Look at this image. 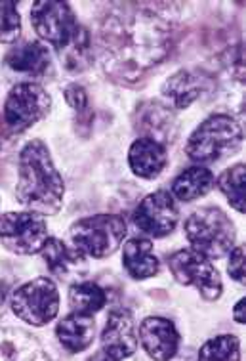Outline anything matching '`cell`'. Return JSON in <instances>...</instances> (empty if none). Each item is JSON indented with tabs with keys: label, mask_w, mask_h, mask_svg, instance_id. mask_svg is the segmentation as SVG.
<instances>
[{
	"label": "cell",
	"mask_w": 246,
	"mask_h": 361,
	"mask_svg": "<svg viewBox=\"0 0 246 361\" xmlns=\"http://www.w3.org/2000/svg\"><path fill=\"white\" fill-rule=\"evenodd\" d=\"M71 243L85 257H111L128 233L126 222L117 214H96L73 224Z\"/></svg>",
	"instance_id": "obj_6"
},
{
	"label": "cell",
	"mask_w": 246,
	"mask_h": 361,
	"mask_svg": "<svg viewBox=\"0 0 246 361\" xmlns=\"http://www.w3.org/2000/svg\"><path fill=\"white\" fill-rule=\"evenodd\" d=\"M199 361H240V341L233 335H221L204 342Z\"/></svg>",
	"instance_id": "obj_23"
},
{
	"label": "cell",
	"mask_w": 246,
	"mask_h": 361,
	"mask_svg": "<svg viewBox=\"0 0 246 361\" xmlns=\"http://www.w3.org/2000/svg\"><path fill=\"white\" fill-rule=\"evenodd\" d=\"M10 306L21 322L42 327L54 322L59 312L58 285L48 277H35L13 290Z\"/></svg>",
	"instance_id": "obj_7"
},
{
	"label": "cell",
	"mask_w": 246,
	"mask_h": 361,
	"mask_svg": "<svg viewBox=\"0 0 246 361\" xmlns=\"http://www.w3.org/2000/svg\"><path fill=\"white\" fill-rule=\"evenodd\" d=\"M143 121H145V130H147L145 138H151L162 144L168 140V134H174V118L168 113V109L153 105V113H145Z\"/></svg>",
	"instance_id": "obj_24"
},
{
	"label": "cell",
	"mask_w": 246,
	"mask_h": 361,
	"mask_svg": "<svg viewBox=\"0 0 246 361\" xmlns=\"http://www.w3.org/2000/svg\"><path fill=\"white\" fill-rule=\"evenodd\" d=\"M180 220V210L176 199L166 190L149 193L137 204L134 212V222L143 233L151 237H166L176 230Z\"/></svg>",
	"instance_id": "obj_11"
},
{
	"label": "cell",
	"mask_w": 246,
	"mask_h": 361,
	"mask_svg": "<svg viewBox=\"0 0 246 361\" xmlns=\"http://www.w3.org/2000/svg\"><path fill=\"white\" fill-rule=\"evenodd\" d=\"M128 163L132 172L145 180H153L164 171L168 163L166 147L151 138H137L128 152Z\"/></svg>",
	"instance_id": "obj_16"
},
{
	"label": "cell",
	"mask_w": 246,
	"mask_h": 361,
	"mask_svg": "<svg viewBox=\"0 0 246 361\" xmlns=\"http://www.w3.org/2000/svg\"><path fill=\"white\" fill-rule=\"evenodd\" d=\"M246 300L245 298H240L239 302L235 304L233 308V317L237 323H245L246 322Z\"/></svg>",
	"instance_id": "obj_28"
},
{
	"label": "cell",
	"mask_w": 246,
	"mask_h": 361,
	"mask_svg": "<svg viewBox=\"0 0 246 361\" xmlns=\"http://www.w3.org/2000/svg\"><path fill=\"white\" fill-rule=\"evenodd\" d=\"M29 16L37 35L59 56L69 50L86 31L85 27L78 25L77 16L67 2L40 0L32 4Z\"/></svg>",
	"instance_id": "obj_5"
},
{
	"label": "cell",
	"mask_w": 246,
	"mask_h": 361,
	"mask_svg": "<svg viewBox=\"0 0 246 361\" xmlns=\"http://www.w3.org/2000/svg\"><path fill=\"white\" fill-rule=\"evenodd\" d=\"M52 109V98L44 86L20 82L8 92L4 102V121L13 132H23L37 125Z\"/></svg>",
	"instance_id": "obj_10"
},
{
	"label": "cell",
	"mask_w": 246,
	"mask_h": 361,
	"mask_svg": "<svg viewBox=\"0 0 246 361\" xmlns=\"http://www.w3.org/2000/svg\"><path fill=\"white\" fill-rule=\"evenodd\" d=\"M214 188V174L204 166H189L172 184V197L180 199L183 203L207 195Z\"/></svg>",
	"instance_id": "obj_20"
},
{
	"label": "cell",
	"mask_w": 246,
	"mask_h": 361,
	"mask_svg": "<svg viewBox=\"0 0 246 361\" xmlns=\"http://www.w3.org/2000/svg\"><path fill=\"white\" fill-rule=\"evenodd\" d=\"M202 94V80L191 71H178L162 86V96L174 109H185Z\"/></svg>",
	"instance_id": "obj_19"
},
{
	"label": "cell",
	"mask_w": 246,
	"mask_h": 361,
	"mask_svg": "<svg viewBox=\"0 0 246 361\" xmlns=\"http://www.w3.org/2000/svg\"><path fill=\"white\" fill-rule=\"evenodd\" d=\"M105 304L107 295L97 283L77 281L69 289V308L73 310V314L92 315L104 308Z\"/></svg>",
	"instance_id": "obj_21"
},
{
	"label": "cell",
	"mask_w": 246,
	"mask_h": 361,
	"mask_svg": "<svg viewBox=\"0 0 246 361\" xmlns=\"http://www.w3.org/2000/svg\"><path fill=\"white\" fill-rule=\"evenodd\" d=\"M65 99H67V104L71 105L73 109H77V111H85L86 107H88V94L85 92V88L78 85H69L65 88Z\"/></svg>",
	"instance_id": "obj_27"
},
{
	"label": "cell",
	"mask_w": 246,
	"mask_h": 361,
	"mask_svg": "<svg viewBox=\"0 0 246 361\" xmlns=\"http://www.w3.org/2000/svg\"><path fill=\"white\" fill-rule=\"evenodd\" d=\"M227 268H229V276H231V279H235V281L240 283V285H245V247H237V249L231 250Z\"/></svg>",
	"instance_id": "obj_26"
},
{
	"label": "cell",
	"mask_w": 246,
	"mask_h": 361,
	"mask_svg": "<svg viewBox=\"0 0 246 361\" xmlns=\"http://www.w3.org/2000/svg\"><path fill=\"white\" fill-rule=\"evenodd\" d=\"M140 344L153 361H172L180 348V333L166 317H145L140 325Z\"/></svg>",
	"instance_id": "obj_13"
},
{
	"label": "cell",
	"mask_w": 246,
	"mask_h": 361,
	"mask_svg": "<svg viewBox=\"0 0 246 361\" xmlns=\"http://www.w3.org/2000/svg\"><path fill=\"white\" fill-rule=\"evenodd\" d=\"M123 264L126 274L134 279H149L159 271V258L153 243L145 237H134L124 243Z\"/></svg>",
	"instance_id": "obj_18"
},
{
	"label": "cell",
	"mask_w": 246,
	"mask_h": 361,
	"mask_svg": "<svg viewBox=\"0 0 246 361\" xmlns=\"http://www.w3.org/2000/svg\"><path fill=\"white\" fill-rule=\"evenodd\" d=\"M245 132L229 115H212L191 134L185 153L197 163H218L233 157L242 145Z\"/></svg>",
	"instance_id": "obj_3"
},
{
	"label": "cell",
	"mask_w": 246,
	"mask_h": 361,
	"mask_svg": "<svg viewBox=\"0 0 246 361\" xmlns=\"http://www.w3.org/2000/svg\"><path fill=\"white\" fill-rule=\"evenodd\" d=\"M168 268L180 285L197 287L204 300H218L223 290L220 271L210 258L195 249H182L170 255Z\"/></svg>",
	"instance_id": "obj_8"
},
{
	"label": "cell",
	"mask_w": 246,
	"mask_h": 361,
	"mask_svg": "<svg viewBox=\"0 0 246 361\" xmlns=\"http://www.w3.org/2000/svg\"><path fill=\"white\" fill-rule=\"evenodd\" d=\"M102 352L111 360L123 361L137 350V331L134 315L126 308L113 310L107 315V322L102 331Z\"/></svg>",
	"instance_id": "obj_12"
},
{
	"label": "cell",
	"mask_w": 246,
	"mask_h": 361,
	"mask_svg": "<svg viewBox=\"0 0 246 361\" xmlns=\"http://www.w3.org/2000/svg\"><path fill=\"white\" fill-rule=\"evenodd\" d=\"M6 63L16 73H23L31 77H44L52 66V56L44 42L25 40L21 44H16V48L8 52Z\"/></svg>",
	"instance_id": "obj_15"
},
{
	"label": "cell",
	"mask_w": 246,
	"mask_h": 361,
	"mask_svg": "<svg viewBox=\"0 0 246 361\" xmlns=\"http://www.w3.org/2000/svg\"><path fill=\"white\" fill-rule=\"evenodd\" d=\"M40 252L54 276L61 281H69L71 285L85 276L88 269L85 255L75 247L63 243L58 237H48V241Z\"/></svg>",
	"instance_id": "obj_14"
},
{
	"label": "cell",
	"mask_w": 246,
	"mask_h": 361,
	"mask_svg": "<svg viewBox=\"0 0 246 361\" xmlns=\"http://www.w3.org/2000/svg\"><path fill=\"white\" fill-rule=\"evenodd\" d=\"M123 10L105 18L99 37L104 67L124 80H134L164 59L170 23L153 10Z\"/></svg>",
	"instance_id": "obj_1"
},
{
	"label": "cell",
	"mask_w": 246,
	"mask_h": 361,
	"mask_svg": "<svg viewBox=\"0 0 246 361\" xmlns=\"http://www.w3.org/2000/svg\"><path fill=\"white\" fill-rule=\"evenodd\" d=\"M65 184L44 142L31 140L21 149L16 197L40 216L58 214L63 204Z\"/></svg>",
	"instance_id": "obj_2"
},
{
	"label": "cell",
	"mask_w": 246,
	"mask_h": 361,
	"mask_svg": "<svg viewBox=\"0 0 246 361\" xmlns=\"http://www.w3.org/2000/svg\"><path fill=\"white\" fill-rule=\"evenodd\" d=\"M185 237L191 249L207 258H221L235 247L237 230L231 218L218 207H202L185 220Z\"/></svg>",
	"instance_id": "obj_4"
},
{
	"label": "cell",
	"mask_w": 246,
	"mask_h": 361,
	"mask_svg": "<svg viewBox=\"0 0 246 361\" xmlns=\"http://www.w3.org/2000/svg\"><path fill=\"white\" fill-rule=\"evenodd\" d=\"M56 336L61 342V346L73 352V354L85 352L88 346H92L94 336H96V322H94L92 315H65L56 325Z\"/></svg>",
	"instance_id": "obj_17"
},
{
	"label": "cell",
	"mask_w": 246,
	"mask_h": 361,
	"mask_svg": "<svg viewBox=\"0 0 246 361\" xmlns=\"http://www.w3.org/2000/svg\"><path fill=\"white\" fill-rule=\"evenodd\" d=\"M48 241L44 216L37 212H6L0 216V243L13 255H37Z\"/></svg>",
	"instance_id": "obj_9"
},
{
	"label": "cell",
	"mask_w": 246,
	"mask_h": 361,
	"mask_svg": "<svg viewBox=\"0 0 246 361\" xmlns=\"http://www.w3.org/2000/svg\"><path fill=\"white\" fill-rule=\"evenodd\" d=\"M21 35V18L16 2H0V42L12 44L20 39Z\"/></svg>",
	"instance_id": "obj_25"
},
{
	"label": "cell",
	"mask_w": 246,
	"mask_h": 361,
	"mask_svg": "<svg viewBox=\"0 0 246 361\" xmlns=\"http://www.w3.org/2000/svg\"><path fill=\"white\" fill-rule=\"evenodd\" d=\"M245 164L237 163L233 166H229L227 171H223L218 178V185L223 191V195L227 197L229 204L239 212H245Z\"/></svg>",
	"instance_id": "obj_22"
}]
</instances>
